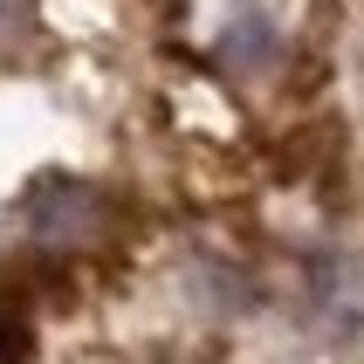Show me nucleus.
I'll use <instances>...</instances> for the list:
<instances>
[{
	"label": "nucleus",
	"mask_w": 364,
	"mask_h": 364,
	"mask_svg": "<svg viewBox=\"0 0 364 364\" xmlns=\"http://www.w3.org/2000/svg\"><path fill=\"white\" fill-rule=\"evenodd\" d=\"M0 364H28V323L0 303Z\"/></svg>",
	"instance_id": "f257e3e1"
}]
</instances>
